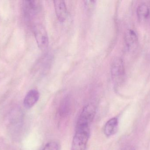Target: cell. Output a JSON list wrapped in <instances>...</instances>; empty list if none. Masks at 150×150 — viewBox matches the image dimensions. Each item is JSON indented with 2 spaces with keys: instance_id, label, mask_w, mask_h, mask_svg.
<instances>
[{
  "instance_id": "7a4b0ae2",
  "label": "cell",
  "mask_w": 150,
  "mask_h": 150,
  "mask_svg": "<svg viewBox=\"0 0 150 150\" xmlns=\"http://www.w3.org/2000/svg\"><path fill=\"white\" fill-rule=\"evenodd\" d=\"M23 9L25 18L31 21L40 12L41 4L38 1H23Z\"/></svg>"
},
{
  "instance_id": "8fae6325",
  "label": "cell",
  "mask_w": 150,
  "mask_h": 150,
  "mask_svg": "<svg viewBox=\"0 0 150 150\" xmlns=\"http://www.w3.org/2000/svg\"><path fill=\"white\" fill-rule=\"evenodd\" d=\"M70 103L69 100L66 98L63 100L59 107V115L62 117L67 115L70 112Z\"/></svg>"
},
{
  "instance_id": "9c48e42d",
  "label": "cell",
  "mask_w": 150,
  "mask_h": 150,
  "mask_svg": "<svg viewBox=\"0 0 150 150\" xmlns=\"http://www.w3.org/2000/svg\"><path fill=\"white\" fill-rule=\"evenodd\" d=\"M118 120L113 118L107 122L104 127V133L107 137H110L114 134L117 130Z\"/></svg>"
},
{
  "instance_id": "5bb4252c",
  "label": "cell",
  "mask_w": 150,
  "mask_h": 150,
  "mask_svg": "<svg viewBox=\"0 0 150 150\" xmlns=\"http://www.w3.org/2000/svg\"><path fill=\"white\" fill-rule=\"evenodd\" d=\"M123 150H135V149L131 146H127L124 148Z\"/></svg>"
},
{
  "instance_id": "ba28073f",
  "label": "cell",
  "mask_w": 150,
  "mask_h": 150,
  "mask_svg": "<svg viewBox=\"0 0 150 150\" xmlns=\"http://www.w3.org/2000/svg\"><path fill=\"white\" fill-rule=\"evenodd\" d=\"M39 97V92L37 90H30L25 95L24 99L25 107L27 109L32 108L38 101Z\"/></svg>"
},
{
  "instance_id": "30bf717a",
  "label": "cell",
  "mask_w": 150,
  "mask_h": 150,
  "mask_svg": "<svg viewBox=\"0 0 150 150\" xmlns=\"http://www.w3.org/2000/svg\"><path fill=\"white\" fill-rule=\"evenodd\" d=\"M149 14V9L146 4H143L139 5L137 8V16L141 20H144L148 18Z\"/></svg>"
},
{
  "instance_id": "3957f363",
  "label": "cell",
  "mask_w": 150,
  "mask_h": 150,
  "mask_svg": "<svg viewBox=\"0 0 150 150\" xmlns=\"http://www.w3.org/2000/svg\"><path fill=\"white\" fill-rule=\"evenodd\" d=\"M34 36L38 46L41 50H45L49 44V38L45 28L40 24H37L33 27Z\"/></svg>"
},
{
  "instance_id": "7c38bea8",
  "label": "cell",
  "mask_w": 150,
  "mask_h": 150,
  "mask_svg": "<svg viewBox=\"0 0 150 150\" xmlns=\"http://www.w3.org/2000/svg\"><path fill=\"white\" fill-rule=\"evenodd\" d=\"M42 150H59L58 143L54 141L47 143Z\"/></svg>"
},
{
  "instance_id": "277c9868",
  "label": "cell",
  "mask_w": 150,
  "mask_h": 150,
  "mask_svg": "<svg viewBox=\"0 0 150 150\" xmlns=\"http://www.w3.org/2000/svg\"><path fill=\"white\" fill-rule=\"evenodd\" d=\"M96 107L92 104H88L83 108L76 125L90 126L96 114Z\"/></svg>"
},
{
  "instance_id": "5b68a950",
  "label": "cell",
  "mask_w": 150,
  "mask_h": 150,
  "mask_svg": "<svg viewBox=\"0 0 150 150\" xmlns=\"http://www.w3.org/2000/svg\"><path fill=\"white\" fill-rule=\"evenodd\" d=\"M112 79L116 83L123 81L125 75V68L123 60L120 58H116L112 62L111 68Z\"/></svg>"
},
{
  "instance_id": "52a82bcc",
  "label": "cell",
  "mask_w": 150,
  "mask_h": 150,
  "mask_svg": "<svg viewBox=\"0 0 150 150\" xmlns=\"http://www.w3.org/2000/svg\"><path fill=\"white\" fill-rule=\"evenodd\" d=\"M125 45L127 49L133 51L137 48L138 44V38L136 33L132 30H129L125 33Z\"/></svg>"
},
{
  "instance_id": "6da1fadb",
  "label": "cell",
  "mask_w": 150,
  "mask_h": 150,
  "mask_svg": "<svg viewBox=\"0 0 150 150\" xmlns=\"http://www.w3.org/2000/svg\"><path fill=\"white\" fill-rule=\"evenodd\" d=\"M90 134V127L76 126L71 150H86Z\"/></svg>"
},
{
  "instance_id": "8992f818",
  "label": "cell",
  "mask_w": 150,
  "mask_h": 150,
  "mask_svg": "<svg viewBox=\"0 0 150 150\" xmlns=\"http://www.w3.org/2000/svg\"><path fill=\"white\" fill-rule=\"evenodd\" d=\"M53 2L57 18L62 23L65 22L68 16L67 9L66 3L62 0L54 1Z\"/></svg>"
},
{
  "instance_id": "4fadbf2b",
  "label": "cell",
  "mask_w": 150,
  "mask_h": 150,
  "mask_svg": "<svg viewBox=\"0 0 150 150\" xmlns=\"http://www.w3.org/2000/svg\"><path fill=\"white\" fill-rule=\"evenodd\" d=\"M96 1H84V4L86 8L88 10L93 9V7L95 4Z\"/></svg>"
}]
</instances>
